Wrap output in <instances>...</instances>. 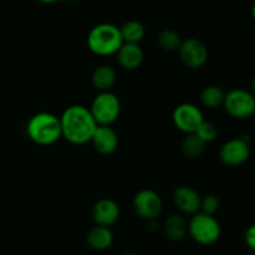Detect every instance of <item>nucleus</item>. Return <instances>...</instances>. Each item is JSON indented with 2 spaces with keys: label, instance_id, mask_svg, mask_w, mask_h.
I'll return each mask as SVG.
<instances>
[{
  "label": "nucleus",
  "instance_id": "obj_16",
  "mask_svg": "<svg viewBox=\"0 0 255 255\" xmlns=\"http://www.w3.org/2000/svg\"><path fill=\"white\" fill-rule=\"evenodd\" d=\"M86 242L90 248H92L94 251H106L114 243V233L107 227L95 226L87 233Z\"/></svg>",
  "mask_w": 255,
  "mask_h": 255
},
{
  "label": "nucleus",
  "instance_id": "obj_6",
  "mask_svg": "<svg viewBox=\"0 0 255 255\" xmlns=\"http://www.w3.org/2000/svg\"><path fill=\"white\" fill-rule=\"evenodd\" d=\"M223 106L227 114L237 120H247L255 112L254 95L243 89H233L224 96Z\"/></svg>",
  "mask_w": 255,
  "mask_h": 255
},
{
  "label": "nucleus",
  "instance_id": "obj_3",
  "mask_svg": "<svg viewBox=\"0 0 255 255\" xmlns=\"http://www.w3.org/2000/svg\"><path fill=\"white\" fill-rule=\"evenodd\" d=\"M86 41L90 51L99 56H110L116 54L124 44L120 27L109 22L92 27L87 35Z\"/></svg>",
  "mask_w": 255,
  "mask_h": 255
},
{
  "label": "nucleus",
  "instance_id": "obj_17",
  "mask_svg": "<svg viewBox=\"0 0 255 255\" xmlns=\"http://www.w3.org/2000/svg\"><path fill=\"white\" fill-rule=\"evenodd\" d=\"M164 234L172 242H181L188 234V222L181 214H171L164 222Z\"/></svg>",
  "mask_w": 255,
  "mask_h": 255
},
{
  "label": "nucleus",
  "instance_id": "obj_7",
  "mask_svg": "<svg viewBox=\"0 0 255 255\" xmlns=\"http://www.w3.org/2000/svg\"><path fill=\"white\" fill-rule=\"evenodd\" d=\"M172 120L177 128L183 133H194L199 125L204 121L203 112L193 104H181L174 109Z\"/></svg>",
  "mask_w": 255,
  "mask_h": 255
},
{
  "label": "nucleus",
  "instance_id": "obj_5",
  "mask_svg": "<svg viewBox=\"0 0 255 255\" xmlns=\"http://www.w3.org/2000/svg\"><path fill=\"white\" fill-rule=\"evenodd\" d=\"M89 110L97 126H111L121 114V102L111 91L99 92Z\"/></svg>",
  "mask_w": 255,
  "mask_h": 255
},
{
  "label": "nucleus",
  "instance_id": "obj_23",
  "mask_svg": "<svg viewBox=\"0 0 255 255\" xmlns=\"http://www.w3.org/2000/svg\"><path fill=\"white\" fill-rule=\"evenodd\" d=\"M219 199L218 197L214 196V194H208V196L203 197L201 199V208L199 212L204 214H208V216H214V213H217V211L219 209Z\"/></svg>",
  "mask_w": 255,
  "mask_h": 255
},
{
  "label": "nucleus",
  "instance_id": "obj_20",
  "mask_svg": "<svg viewBox=\"0 0 255 255\" xmlns=\"http://www.w3.org/2000/svg\"><path fill=\"white\" fill-rule=\"evenodd\" d=\"M224 96H226V92L223 91L222 87L211 85V86H207L202 90L201 102L207 109H217V107L223 105Z\"/></svg>",
  "mask_w": 255,
  "mask_h": 255
},
{
  "label": "nucleus",
  "instance_id": "obj_10",
  "mask_svg": "<svg viewBox=\"0 0 255 255\" xmlns=\"http://www.w3.org/2000/svg\"><path fill=\"white\" fill-rule=\"evenodd\" d=\"M251 156V147L246 138H232L219 149V158L226 166L238 167L246 163Z\"/></svg>",
  "mask_w": 255,
  "mask_h": 255
},
{
  "label": "nucleus",
  "instance_id": "obj_4",
  "mask_svg": "<svg viewBox=\"0 0 255 255\" xmlns=\"http://www.w3.org/2000/svg\"><path fill=\"white\" fill-rule=\"evenodd\" d=\"M188 234L201 246H212L221 238L222 228L213 216L198 212L188 222Z\"/></svg>",
  "mask_w": 255,
  "mask_h": 255
},
{
  "label": "nucleus",
  "instance_id": "obj_27",
  "mask_svg": "<svg viewBox=\"0 0 255 255\" xmlns=\"http://www.w3.org/2000/svg\"><path fill=\"white\" fill-rule=\"evenodd\" d=\"M106 255H112V254H106Z\"/></svg>",
  "mask_w": 255,
  "mask_h": 255
},
{
  "label": "nucleus",
  "instance_id": "obj_11",
  "mask_svg": "<svg viewBox=\"0 0 255 255\" xmlns=\"http://www.w3.org/2000/svg\"><path fill=\"white\" fill-rule=\"evenodd\" d=\"M120 218V207L114 199L102 198L95 203L92 208V219L96 226L107 227L114 226Z\"/></svg>",
  "mask_w": 255,
  "mask_h": 255
},
{
  "label": "nucleus",
  "instance_id": "obj_24",
  "mask_svg": "<svg viewBox=\"0 0 255 255\" xmlns=\"http://www.w3.org/2000/svg\"><path fill=\"white\" fill-rule=\"evenodd\" d=\"M244 241H246L247 247H248L251 251H254L255 249V227L252 226L249 227L248 231L244 234Z\"/></svg>",
  "mask_w": 255,
  "mask_h": 255
},
{
  "label": "nucleus",
  "instance_id": "obj_2",
  "mask_svg": "<svg viewBox=\"0 0 255 255\" xmlns=\"http://www.w3.org/2000/svg\"><path fill=\"white\" fill-rule=\"evenodd\" d=\"M27 137L40 146H50L62 137L60 117L50 112H39L27 121Z\"/></svg>",
  "mask_w": 255,
  "mask_h": 255
},
{
  "label": "nucleus",
  "instance_id": "obj_22",
  "mask_svg": "<svg viewBox=\"0 0 255 255\" xmlns=\"http://www.w3.org/2000/svg\"><path fill=\"white\" fill-rule=\"evenodd\" d=\"M194 133L207 144L211 143V142H213L214 139L217 138V136H218V129H217L216 125L204 120V121L199 125V127L197 128V131L194 132Z\"/></svg>",
  "mask_w": 255,
  "mask_h": 255
},
{
  "label": "nucleus",
  "instance_id": "obj_14",
  "mask_svg": "<svg viewBox=\"0 0 255 255\" xmlns=\"http://www.w3.org/2000/svg\"><path fill=\"white\" fill-rule=\"evenodd\" d=\"M116 55L120 66L129 71L138 69L143 62L144 57L139 44H128V42H124Z\"/></svg>",
  "mask_w": 255,
  "mask_h": 255
},
{
  "label": "nucleus",
  "instance_id": "obj_8",
  "mask_svg": "<svg viewBox=\"0 0 255 255\" xmlns=\"http://www.w3.org/2000/svg\"><path fill=\"white\" fill-rule=\"evenodd\" d=\"M179 59L188 69H201L208 60V49L198 39L189 37L182 41L178 49Z\"/></svg>",
  "mask_w": 255,
  "mask_h": 255
},
{
  "label": "nucleus",
  "instance_id": "obj_9",
  "mask_svg": "<svg viewBox=\"0 0 255 255\" xmlns=\"http://www.w3.org/2000/svg\"><path fill=\"white\" fill-rule=\"evenodd\" d=\"M163 202L161 196L152 189H142L134 196L133 209L137 216L146 221L156 219L162 213Z\"/></svg>",
  "mask_w": 255,
  "mask_h": 255
},
{
  "label": "nucleus",
  "instance_id": "obj_1",
  "mask_svg": "<svg viewBox=\"0 0 255 255\" xmlns=\"http://www.w3.org/2000/svg\"><path fill=\"white\" fill-rule=\"evenodd\" d=\"M60 125L62 137L77 146L91 142L97 128V124L90 110L82 105H72L65 109L60 117Z\"/></svg>",
  "mask_w": 255,
  "mask_h": 255
},
{
  "label": "nucleus",
  "instance_id": "obj_21",
  "mask_svg": "<svg viewBox=\"0 0 255 255\" xmlns=\"http://www.w3.org/2000/svg\"><path fill=\"white\" fill-rule=\"evenodd\" d=\"M182 41L183 40H182L181 35L171 29L162 30L158 35V44L161 49H163L164 51H178Z\"/></svg>",
  "mask_w": 255,
  "mask_h": 255
},
{
  "label": "nucleus",
  "instance_id": "obj_25",
  "mask_svg": "<svg viewBox=\"0 0 255 255\" xmlns=\"http://www.w3.org/2000/svg\"><path fill=\"white\" fill-rule=\"evenodd\" d=\"M37 1H41V2H46V4H49V2H55V1H60V0H37Z\"/></svg>",
  "mask_w": 255,
  "mask_h": 255
},
{
  "label": "nucleus",
  "instance_id": "obj_19",
  "mask_svg": "<svg viewBox=\"0 0 255 255\" xmlns=\"http://www.w3.org/2000/svg\"><path fill=\"white\" fill-rule=\"evenodd\" d=\"M207 144L196 133L186 134L181 143L182 154L187 158H198L206 151Z\"/></svg>",
  "mask_w": 255,
  "mask_h": 255
},
{
  "label": "nucleus",
  "instance_id": "obj_18",
  "mask_svg": "<svg viewBox=\"0 0 255 255\" xmlns=\"http://www.w3.org/2000/svg\"><path fill=\"white\" fill-rule=\"evenodd\" d=\"M120 32L124 42L128 44H139L146 35V29L143 24L137 20H129L120 27Z\"/></svg>",
  "mask_w": 255,
  "mask_h": 255
},
{
  "label": "nucleus",
  "instance_id": "obj_12",
  "mask_svg": "<svg viewBox=\"0 0 255 255\" xmlns=\"http://www.w3.org/2000/svg\"><path fill=\"white\" fill-rule=\"evenodd\" d=\"M201 199L198 192L189 186L177 187L173 192V202L177 208L186 214H196L201 208Z\"/></svg>",
  "mask_w": 255,
  "mask_h": 255
},
{
  "label": "nucleus",
  "instance_id": "obj_13",
  "mask_svg": "<svg viewBox=\"0 0 255 255\" xmlns=\"http://www.w3.org/2000/svg\"><path fill=\"white\" fill-rule=\"evenodd\" d=\"M91 142L99 153L111 154L119 147V136L111 126H97Z\"/></svg>",
  "mask_w": 255,
  "mask_h": 255
},
{
  "label": "nucleus",
  "instance_id": "obj_26",
  "mask_svg": "<svg viewBox=\"0 0 255 255\" xmlns=\"http://www.w3.org/2000/svg\"><path fill=\"white\" fill-rule=\"evenodd\" d=\"M122 255H139L138 253H134V252H127V253H124Z\"/></svg>",
  "mask_w": 255,
  "mask_h": 255
},
{
  "label": "nucleus",
  "instance_id": "obj_15",
  "mask_svg": "<svg viewBox=\"0 0 255 255\" xmlns=\"http://www.w3.org/2000/svg\"><path fill=\"white\" fill-rule=\"evenodd\" d=\"M117 74L115 69L110 65H100L94 70L91 76L92 86L99 92H106L116 84Z\"/></svg>",
  "mask_w": 255,
  "mask_h": 255
}]
</instances>
